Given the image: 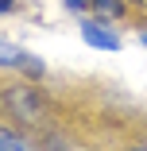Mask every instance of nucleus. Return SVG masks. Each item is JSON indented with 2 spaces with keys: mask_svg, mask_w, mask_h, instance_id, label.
I'll return each instance as SVG.
<instances>
[{
  "mask_svg": "<svg viewBox=\"0 0 147 151\" xmlns=\"http://www.w3.org/2000/svg\"><path fill=\"white\" fill-rule=\"evenodd\" d=\"M66 8H70V12H85V8H89V0H66Z\"/></svg>",
  "mask_w": 147,
  "mask_h": 151,
  "instance_id": "5",
  "label": "nucleus"
},
{
  "mask_svg": "<svg viewBox=\"0 0 147 151\" xmlns=\"http://www.w3.org/2000/svg\"><path fill=\"white\" fill-rule=\"evenodd\" d=\"M0 151H31V143L16 132H8V128H0Z\"/></svg>",
  "mask_w": 147,
  "mask_h": 151,
  "instance_id": "4",
  "label": "nucleus"
},
{
  "mask_svg": "<svg viewBox=\"0 0 147 151\" xmlns=\"http://www.w3.org/2000/svg\"><path fill=\"white\" fill-rule=\"evenodd\" d=\"M89 8H97V16H105V19H116V16H124V0H89Z\"/></svg>",
  "mask_w": 147,
  "mask_h": 151,
  "instance_id": "3",
  "label": "nucleus"
},
{
  "mask_svg": "<svg viewBox=\"0 0 147 151\" xmlns=\"http://www.w3.org/2000/svg\"><path fill=\"white\" fill-rule=\"evenodd\" d=\"M0 66H19V70H27V74H43V62H35L27 50H19V47H12V43H4V39H0Z\"/></svg>",
  "mask_w": 147,
  "mask_h": 151,
  "instance_id": "2",
  "label": "nucleus"
},
{
  "mask_svg": "<svg viewBox=\"0 0 147 151\" xmlns=\"http://www.w3.org/2000/svg\"><path fill=\"white\" fill-rule=\"evenodd\" d=\"M81 39L89 43V47H97V50H120V35L108 31L105 23H93V19L81 23Z\"/></svg>",
  "mask_w": 147,
  "mask_h": 151,
  "instance_id": "1",
  "label": "nucleus"
},
{
  "mask_svg": "<svg viewBox=\"0 0 147 151\" xmlns=\"http://www.w3.org/2000/svg\"><path fill=\"white\" fill-rule=\"evenodd\" d=\"M136 151H147V147H136Z\"/></svg>",
  "mask_w": 147,
  "mask_h": 151,
  "instance_id": "7",
  "label": "nucleus"
},
{
  "mask_svg": "<svg viewBox=\"0 0 147 151\" xmlns=\"http://www.w3.org/2000/svg\"><path fill=\"white\" fill-rule=\"evenodd\" d=\"M0 12H12V0H0Z\"/></svg>",
  "mask_w": 147,
  "mask_h": 151,
  "instance_id": "6",
  "label": "nucleus"
}]
</instances>
